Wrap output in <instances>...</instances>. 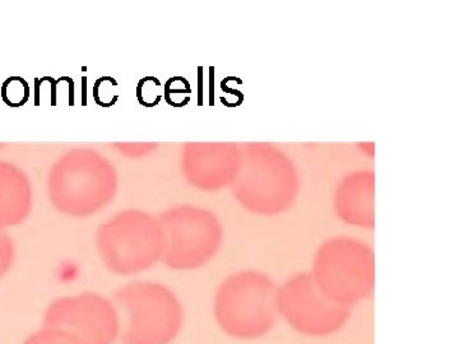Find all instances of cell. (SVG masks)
<instances>
[{"label":"cell","mask_w":459,"mask_h":344,"mask_svg":"<svg viewBox=\"0 0 459 344\" xmlns=\"http://www.w3.org/2000/svg\"><path fill=\"white\" fill-rule=\"evenodd\" d=\"M279 286L268 274L241 271L217 289L213 315L226 336L241 340L267 337L280 322Z\"/></svg>","instance_id":"6da1fadb"},{"label":"cell","mask_w":459,"mask_h":344,"mask_svg":"<svg viewBox=\"0 0 459 344\" xmlns=\"http://www.w3.org/2000/svg\"><path fill=\"white\" fill-rule=\"evenodd\" d=\"M310 274L323 294L333 303L353 310L374 292L373 250L358 238H329L316 250Z\"/></svg>","instance_id":"7a4b0ae2"},{"label":"cell","mask_w":459,"mask_h":344,"mask_svg":"<svg viewBox=\"0 0 459 344\" xmlns=\"http://www.w3.org/2000/svg\"><path fill=\"white\" fill-rule=\"evenodd\" d=\"M98 249L105 265L117 274H137L164 255L161 223L142 211H124L98 231Z\"/></svg>","instance_id":"3957f363"},{"label":"cell","mask_w":459,"mask_h":344,"mask_svg":"<svg viewBox=\"0 0 459 344\" xmlns=\"http://www.w3.org/2000/svg\"><path fill=\"white\" fill-rule=\"evenodd\" d=\"M128 314L123 344H171L184 325V309L169 287L134 282L115 295Z\"/></svg>","instance_id":"277c9868"},{"label":"cell","mask_w":459,"mask_h":344,"mask_svg":"<svg viewBox=\"0 0 459 344\" xmlns=\"http://www.w3.org/2000/svg\"><path fill=\"white\" fill-rule=\"evenodd\" d=\"M159 221L164 234L162 261L172 270H198L212 261L222 245V225L211 211L180 205L166 211Z\"/></svg>","instance_id":"5b68a950"},{"label":"cell","mask_w":459,"mask_h":344,"mask_svg":"<svg viewBox=\"0 0 459 344\" xmlns=\"http://www.w3.org/2000/svg\"><path fill=\"white\" fill-rule=\"evenodd\" d=\"M280 320L307 338L336 336L351 320L352 310L341 306L320 291L310 271H301L279 286Z\"/></svg>","instance_id":"8992f818"},{"label":"cell","mask_w":459,"mask_h":344,"mask_svg":"<svg viewBox=\"0 0 459 344\" xmlns=\"http://www.w3.org/2000/svg\"><path fill=\"white\" fill-rule=\"evenodd\" d=\"M265 161L249 162L244 176L238 181L234 194L238 203L258 216H277L286 212L298 197V177L285 155L265 150Z\"/></svg>","instance_id":"52a82bcc"},{"label":"cell","mask_w":459,"mask_h":344,"mask_svg":"<svg viewBox=\"0 0 459 344\" xmlns=\"http://www.w3.org/2000/svg\"><path fill=\"white\" fill-rule=\"evenodd\" d=\"M42 322L71 331L86 344H114L119 337L117 307L104 296L91 292L53 301Z\"/></svg>","instance_id":"ba28073f"},{"label":"cell","mask_w":459,"mask_h":344,"mask_svg":"<svg viewBox=\"0 0 459 344\" xmlns=\"http://www.w3.org/2000/svg\"><path fill=\"white\" fill-rule=\"evenodd\" d=\"M32 188L22 170L0 162V229L25 221L31 212Z\"/></svg>","instance_id":"9c48e42d"},{"label":"cell","mask_w":459,"mask_h":344,"mask_svg":"<svg viewBox=\"0 0 459 344\" xmlns=\"http://www.w3.org/2000/svg\"><path fill=\"white\" fill-rule=\"evenodd\" d=\"M343 181L337 190L334 199V210L338 219L355 228H370L374 226V188L373 180L368 181L369 175L365 174L364 180Z\"/></svg>","instance_id":"30bf717a"},{"label":"cell","mask_w":459,"mask_h":344,"mask_svg":"<svg viewBox=\"0 0 459 344\" xmlns=\"http://www.w3.org/2000/svg\"><path fill=\"white\" fill-rule=\"evenodd\" d=\"M22 344H86L71 331L65 329L47 327L42 325L41 329L35 333L30 334Z\"/></svg>","instance_id":"8fae6325"},{"label":"cell","mask_w":459,"mask_h":344,"mask_svg":"<svg viewBox=\"0 0 459 344\" xmlns=\"http://www.w3.org/2000/svg\"><path fill=\"white\" fill-rule=\"evenodd\" d=\"M3 101L11 108L23 107L30 99V86L23 78L11 77L2 86Z\"/></svg>","instance_id":"7c38bea8"},{"label":"cell","mask_w":459,"mask_h":344,"mask_svg":"<svg viewBox=\"0 0 459 344\" xmlns=\"http://www.w3.org/2000/svg\"><path fill=\"white\" fill-rule=\"evenodd\" d=\"M137 98L141 105L146 108L156 107L164 98L161 82L155 77H146L138 83Z\"/></svg>","instance_id":"4fadbf2b"},{"label":"cell","mask_w":459,"mask_h":344,"mask_svg":"<svg viewBox=\"0 0 459 344\" xmlns=\"http://www.w3.org/2000/svg\"><path fill=\"white\" fill-rule=\"evenodd\" d=\"M117 87V83L114 78H100L98 82L95 83V87H93V98H95V101L98 102L99 105H101V107H111V105L115 104L117 98H119L117 93L115 92Z\"/></svg>","instance_id":"5bb4252c"},{"label":"cell","mask_w":459,"mask_h":344,"mask_svg":"<svg viewBox=\"0 0 459 344\" xmlns=\"http://www.w3.org/2000/svg\"><path fill=\"white\" fill-rule=\"evenodd\" d=\"M14 258H16V249H14L13 238L0 229V280L13 267Z\"/></svg>","instance_id":"9a60e30c"},{"label":"cell","mask_w":459,"mask_h":344,"mask_svg":"<svg viewBox=\"0 0 459 344\" xmlns=\"http://www.w3.org/2000/svg\"><path fill=\"white\" fill-rule=\"evenodd\" d=\"M2 147H3V144H0V148H2Z\"/></svg>","instance_id":"2e32d148"}]
</instances>
